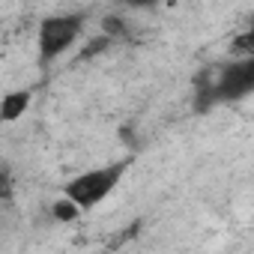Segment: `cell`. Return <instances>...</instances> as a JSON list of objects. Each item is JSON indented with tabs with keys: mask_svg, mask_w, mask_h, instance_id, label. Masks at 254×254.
Listing matches in <instances>:
<instances>
[{
	"mask_svg": "<svg viewBox=\"0 0 254 254\" xmlns=\"http://www.w3.org/2000/svg\"><path fill=\"white\" fill-rule=\"evenodd\" d=\"M51 215H54V221H60V224H72V221H78L81 209H78L72 200L60 197V200H54V206H51Z\"/></svg>",
	"mask_w": 254,
	"mask_h": 254,
	"instance_id": "obj_5",
	"label": "cell"
},
{
	"mask_svg": "<svg viewBox=\"0 0 254 254\" xmlns=\"http://www.w3.org/2000/svg\"><path fill=\"white\" fill-rule=\"evenodd\" d=\"M30 102H33V93L30 90H12V93H6L3 99H0V123H15V120H21L27 114Z\"/></svg>",
	"mask_w": 254,
	"mask_h": 254,
	"instance_id": "obj_4",
	"label": "cell"
},
{
	"mask_svg": "<svg viewBox=\"0 0 254 254\" xmlns=\"http://www.w3.org/2000/svg\"><path fill=\"white\" fill-rule=\"evenodd\" d=\"M123 174H126V165H123V162L84 171V174L72 177V180L63 186V197L72 200L81 212H84V209H93V206H99V203L120 186Z\"/></svg>",
	"mask_w": 254,
	"mask_h": 254,
	"instance_id": "obj_1",
	"label": "cell"
},
{
	"mask_svg": "<svg viewBox=\"0 0 254 254\" xmlns=\"http://www.w3.org/2000/svg\"><path fill=\"white\" fill-rule=\"evenodd\" d=\"M84 18L75 12L66 15H48L39 21V63H54L63 57L81 36Z\"/></svg>",
	"mask_w": 254,
	"mask_h": 254,
	"instance_id": "obj_2",
	"label": "cell"
},
{
	"mask_svg": "<svg viewBox=\"0 0 254 254\" xmlns=\"http://www.w3.org/2000/svg\"><path fill=\"white\" fill-rule=\"evenodd\" d=\"M251 90H254V57L233 60L227 66H221L215 75H206V87L200 90V96H206V105H209V102L242 99Z\"/></svg>",
	"mask_w": 254,
	"mask_h": 254,
	"instance_id": "obj_3",
	"label": "cell"
}]
</instances>
